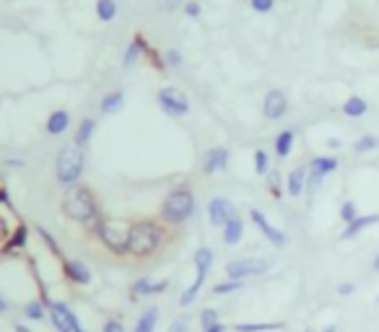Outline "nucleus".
Wrapping results in <instances>:
<instances>
[{
    "mask_svg": "<svg viewBox=\"0 0 379 332\" xmlns=\"http://www.w3.org/2000/svg\"><path fill=\"white\" fill-rule=\"evenodd\" d=\"M354 291H356L354 283H341V285H338V294H341V296H351Z\"/></svg>",
    "mask_w": 379,
    "mask_h": 332,
    "instance_id": "obj_44",
    "label": "nucleus"
},
{
    "mask_svg": "<svg viewBox=\"0 0 379 332\" xmlns=\"http://www.w3.org/2000/svg\"><path fill=\"white\" fill-rule=\"evenodd\" d=\"M221 237H224V244L237 247L239 241H242V237H244V221H242L239 215H231V218L226 221L224 228H221Z\"/></svg>",
    "mask_w": 379,
    "mask_h": 332,
    "instance_id": "obj_18",
    "label": "nucleus"
},
{
    "mask_svg": "<svg viewBox=\"0 0 379 332\" xmlns=\"http://www.w3.org/2000/svg\"><path fill=\"white\" fill-rule=\"evenodd\" d=\"M169 283L166 281H151V278H138L133 283V296H156V294H164Z\"/></svg>",
    "mask_w": 379,
    "mask_h": 332,
    "instance_id": "obj_19",
    "label": "nucleus"
},
{
    "mask_svg": "<svg viewBox=\"0 0 379 332\" xmlns=\"http://www.w3.org/2000/svg\"><path fill=\"white\" fill-rule=\"evenodd\" d=\"M156 104L159 109L164 112L166 117H185L190 112V99L185 91H179L174 86H164V88H159V94H156Z\"/></svg>",
    "mask_w": 379,
    "mask_h": 332,
    "instance_id": "obj_7",
    "label": "nucleus"
},
{
    "mask_svg": "<svg viewBox=\"0 0 379 332\" xmlns=\"http://www.w3.org/2000/svg\"><path fill=\"white\" fill-rule=\"evenodd\" d=\"M281 174L275 171V169H271V174H268V187H271V192L273 195H281Z\"/></svg>",
    "mask_w": 379,
    "mask_h": 332,
    "instance_id": "obj_38",
    "label": "nucleus"
},
{
    "mask_svg": "<svg viewBox=\"0 0 379 332\" xmlns=\"http://www.w3.org/2000/svg\"><path fill=\"white\" fill-rule=\"evenodd\" d=\"M164 247V224L159 221H135L130 224V237H128V254L130 257H154L159 249Z\"/></svg>",
    "mask_w": 379,
    "mask_h": 332,
    "instance_id": "obj_1",
    "label": "nucleus"
},
{
    "mask_svg": "<svg viewBox=\"0 0 379 332\" xmlns=\"http://www.w3.org/2000/svg\"><path fill=\"white\" fill-rule=\"evenodd\" d=\"M371 268H374V273H379V254L374 257V262H371Z\"/></svg>",
    "mask_w": 379,
    "mask_h": 332,
    "instance_id": "obj_49",
    "label": "nucleus"
},
{
    "mask_svg": "<svg viewBox=\"0 0 379 332\" xmlns=\"http://www.w3.org/2000/svg\"><path fill=\"white\" fill-rule=\"evenodd\" d=\"M325 332H335V324H330V327H325Z\"/></svg>",
    "mask_w": 379,
    "mask_h": 332,
    "instance_id": "obj_50",
    "label": "nucleus"
},
{
    "mask_svg": "<svg viewBox=\"0 0 379 332\" xmlns=\"http://www.w3.org/2000/svg\"><path fill=\"white\" fill-rule=\"evenodd\" d=\"M146 52H148V45H146V39H143L141 34L133 36V42L128 45V49H125V58H122V68H133L135 62L141 58H146Z\"/></svg>",
    "mask_w": 379,
    "mask_h": 332,
    "instance_id": "obj_20",
    "label": "nucleus"
},
{
    "mask_svg": "<svg viewBox=\"0 0 379 332\" xmlns=\"http://www.w3.org/2000/svg\"><path fill=\"white\" fill-rule=\"evenodd\" d=\"M338 166L341 161L335 158V156H314L312 161H309V179H307V192L309 195H314V192L322 187V179L330 177L332 171H338Z\"/></svg>",
    "mask_w": 379,
    "mask_h": 332,
    "instance_id": "obj_10",
    "label": "nucleus"
},
{
    "mask_svg": "<svg viewBox=\"0 0 379 332\" xmlns=\"http://www.w3.org/2000/svg\"><path fill=\"white\" fill-rule=\"evenodd\" d=\"M164 65H169V68H179V65H182V52H179L177 47L166 49V55H164Z\"/></svg>",
    "mask_w": 379,
    "mask_h": 332,
    "instance_id": "obj_37",
    "label": "nucleus"
},
{
    "mask_svg": "<svg viewBox=\"0 0 379 332\" xmlns=\"http://www.w3.org/2000/svg\"><path fill=\"white\" fill-rule=\"evenodd\" d=\"M231 215H237L231 200H226V198L218 195V198H214V200L208 202V221H211V226H216V228H224L226 221H229Z\"/></svg>",
    "mask_w": 379,
    "mask_h": 332,
    "instance_id": "obj_13",
    "label": "nucleus"
},
{
    "mask_svg": "<svg viewBox=\"0 0 379 332\" xmlns=\"http://www.w3.org/2000/svg\"><path fill=\"white\" fill-rule=\"evenodd\" d=\"M156 322H159V307H146L143 314L138 317V322H135L133 332H154Z\"/></svg>",
    "mask_w": 379,
    "mask_h": 332,
    "instance_id": "obj_23",
    "label": "nucleus"
},
{
    "mask_svg": "<svg viewBox=\"0 0 379 332\" xmlns=\"http://www.w3.org/2000/svg\"><path fill=\"white\" fill-rule=\"evenodd\" d=\"M26 234H29V228H26V224L16 226V234H13L11 239H8V244H5V249H21L26 244Z\"/></svg>",
    "mask_w": 379,
    "mask_h": 332,
    "instance_id": "obj_33",
    "label": "nucleus"
},
{
    "mask_svg": "<svg viewBox=\"0 0 379 332\" xmlns=\"http://www.w3.org/2000/svg\"><path fill=\"white\" fill-rule=\"evenodd\" d=\"M216 322H221L218 320V311H216L214 307H205L200 311V324H203V330L205 327H211V324H216Z\"/></svg>",
    "mask_w": 379,
    "mask_h": 332,
    "instance_id": "obj_35",
    "label": "nucleus"
},
{
    "mask_svg": "<svg viewBox=\"0 0 379 332\" xmlns=\"http://www.w3.org/2000/svg\"><path fill=\"white\" fill-rule=\"evenodd\" d=\"M328 145H330V148H341V141H335V138H332V141H328Z\"/></svg>",
    "mask_w": 379,
    "mask_h": 332,
    "instance_id": "obj_48",
    "label": "nucleus"
},
{
    "mask_svg": "<svg viewBox=\"0 0 379 332\" xmlns=\"http://www.w3.org/2000/svg\"><path fill=\"white\" fill-rule=\"evenodd\" d=\"M198 211V202H195V192L190 190L187 185H177L174 190L169 192L161 202V221L166 226H182L187 224L190 218Z\"/></svg>",
    "mask_w": 379,
    "mask_h": 332,
    "instance_id": "obj_2",
    "label": "nucleus"
},
{
    "mask_svg": "<svg viewBox=\"0 0 379 332\" xmlns=\"http://www.w3.org/2000/svg\"><path fill=\"white\" fill-rule=\"evenodd\" d=\"M379 224V213H367V215H358V218H354L351 224H345L343 234H341V239H354L356 234H361L364 228H369V226H377Z\"/></svg>",
    "mask_w": 379,
    "mask_h": 332,
    "instance_id": "obj_21",
    "label": "nucleus"
},
{
    "mask_svg": "<svg viewBox=\"0 0 379 332\" xmlns=\"http://www.w3.org/2000/svg\"><path fill=\"white\" fill-rule=\"evenodd\" d=\"M354 218H358V208H356L354 200H345L343 205H341V221H343V224H351Z\"/></svg>",
    "mask_w": 379,
    "mask_h": 332,
    "instance_id": "obj_34",
    "label": "nucleus"
},
{
    "mask_svg": "<svg viewBox=\"0 0 379 332\" xmlns=\"http://www.w3.org/2000/svg\"><path fill=\"white\" fill-rule=\"evenodd\" d=\"M62 273L73 285H89L91 283V270L81 260H65L62 262Z\"/></svg>",
    "mask_w": 379,
    "mask_h": 332,
    "instance_id": "obj_15",
    "label": "nucleus"
},
{
    "mask_svg": "<svg viewBox=\"0 0 379 332\" xmlns=\"http://www.w3.org/2000/svg\"><path fill=\"white\" fill-rule=\"evenodd\" d=\"M229 327H226L224 322H216V324H211V327H205L203 332H226Z\"/></svg>",
    "mask_w": 379,
    "mask_h": 332,
    "instance_id": "obj_45",
    "label": "nucleus"
},
{
    "mask_svg": "<svg viewBox=\"0 0 379 332\" xmlns=\"http://www.w3.org/2000/svg\"><path fill=\"white\" fill-rule=\"evenodd\" d=\"M24 317L29 322H42L47 320V304L45 301H39V298H34V301H29L24 307Z\"/></svg>",
    "mask_w": 379,
    "mask_h": 332,
    "instance_id": "obj_29",
    "label": "nucleus"
},
{
    "mask_svg": "<svg viewBox=\"0 0 379 332\" xmlns=\"http://www.w3.org/2000/svg\"><path fill=\"white\" fill-rule=\"evenodd\" d=\"M68 128H71V112H68V109H55V112L47 117V122H45V130H47V135H52V138L65 135Z\"/></svg>",
    "mask_w": 379,
    "mask_h": 332,
    "instance_id": "obj_17",
    "label": "nucleus"
},
{
    "mask_svg": "<svg viewBox=\"0 0 379 332\" xmlns=\"http://www.w3.org/2000/svg\"><path fill=\"white\" fill-rule=\"evenodd\" d=\"M377 304H379V296H377Z\"/></svg>",
    "mask_w": 379,
    "mask_h": 332,
    "instance_id": "obj_52",
    "label": "nucleus"
},
{
    "mask_svg": "<svg viewBox=\"0 0 379 332\" xmlns=\"http://www.w3.org/2000/svg\"><path fill=\"white\" fill-rule=\"evenodd\" d=\"M284 322H239L234 324L237 332H271V330H281Z\"/></svg>",
    "mask_w": 379,
    "mask_h": 332,
    "instance_id": "obj_27",
    "label": "nucleus"
},
{
    "mask_svg": "<svg viewBox=\"0 0 379 332\" xmlns=\"http://www.w3.org/2000/svg\"><path fill=\"white\" fill-rule=\"evenodd\" d=\"M96 132V119L94 117H86L81 119V125H78V130H76V145H81V148H86L89 143H91V138H94Z\"/></svg>",
    "mask_w": 379,
    "mask_h": 332,
    "instance_id": "obj_24",
    "label": "nucleus"
},
{
    "mask_svg": "<svg viewBox=\"0 0 379 332\" xmlns=\"http://www.w3.org/2000/svg\"><path fill=\"white\" fill-rule=\"evenodd\" d=\"M102 332H125V324L119 320H107L104 327H102Z\"/></svg>",
    "mask_w": 379,
    "mask_h": 332,
    "instance_id": "obj_41",
    "label": "nucleus"
},
{
    "mask_svg": "<svg viewBox=\"0 0 379 332\" xmlns=\"http://www.w3.org/2000/svg\"><path fill=\"white\" fill-rule=\"evenodd\" d=\"M192 265H195V281H192V285L185 288L182 296H179V307L182 309H187L190 304H195V298L200 296L203 285L208 281V273H211V268H214V249H208V247L195 249Z\"/></svg>",
    "mask_w": 379,
    "mask_h": 332,
    "instance_id": "obj_5",
    "label": "nucleus"
},
{
    "mask_svg": "<svg viewBox=\"0 0 379 332\" xmlns=\"http://www.w3.org/2000/svg\"><path fill=\"white\" fill-rule=\"evenodd\" d=\"M249 8L255 13H271L275 8V0H249Z\"/></svg>",
    "mask_w": 379,
    "mask_h": 332,
    "instance_id": "obj_36",
    "label": "nucleus"
},
{
    "mask_svg": "<svg viewBox=\"0 0 379 332\" xmlns=\"http://www.w3.org/2000/svg\"><path fill=\"white\" fill-rule=\"evenodd\" d=\"M307 179H309V169L307 166H297L291 169V174L286 177V192L291 198H301L307 192Z\"/></svg>",
    "mask_w": 379,
    "mask_h": 332,
    "instance_id": "obj_16",
    "label": "nucleus"
},
{
    "mask_svg": "<svg viewBox=\"0 0 379 332\" xmlns=\"http://www.w3.org/2000/svg\"><path fill=\"white\" fill-rule=\"evenodd\" d=\"M369 112V104H367V99H361V96H351V99H345V104H343V115L345 117H364Z\"/></svg>",
    "mask_w": 379,
    "mask_h": 332,
    "instance_id": "obj_26",
    "label": "nucleus"
},
{
    "mask_svg": "<svg viewBox=\"0 0 379 332\" xmlns=\"http://www.w3.org/2000/svg\"><path fill=\"white\" fill-rule=\"evenodd\" d=\"M96 234L104 241V247L115 254H128V237H130V226L122 221H99Z\"/></svg>",
    "mask_w": 379,
    "mask_h": 332,
    "instance_id": "obj_6",
    "label": "nucleus"
},
{
    "mask_svg": "<svg viewBox=\"0 0 379 332\" xmlns=\"http://www.w3.org/2000/svg\"><path fill=\"white\" fill-rule=\"evenodd\" d=\"M96 19L104 24H112L117 19V3L115 0H96Z\"/></svg>",
    "mask_w": 379,
    "mask_h": 332,
    "instance_id": "obj_28",
    "label": "nucleus"
},
{
    "mask_svg": "<svg viewBox=\"0 0 379 332\" xmlns=\"http://www.w3.org/2000/svg\"><path fill=\"white\" fill-rule=\"evenodd\" d=\"M166 332H190V317H185V314L177 317V320L169 324V330Z\"/></svg>",
    "mask_w": 379,
    "mask_h": 332,
    "instance_id": "obj_39",
    "label": "nucleus"
},
{
    "mask_svg": "<svg viewBox=\"0 0 379 332\" xmlns=\"http://www.w3.org/2000/svg\"><path fill=\"white\" fill-rule=\"evenodd\" d=\"M102 112L104 115H117L119 109L125 107V91H109L104 99H102Z\"/></svg>",
    "mask_w": 379,
    "mask_h": 332,
    "instance_id": "obj_25",
    "label": "nucleus"
},
{
    "mask_svg": "<svg viewBox=\"0 0 379 332\" xmlns=\"http://www.w3.org/2000/svg\"><path fill=\"white\" fill-rule=\"evenodd\" d=\"M271 270V262L262 257H239L226 265V278L229 281H247V278H257Z\"/></svg>",
    "mask_w": 379,
    "mask_h": 332,
    "instance_id": "obj_8",
    "label": "nucleus"
},
{
    "mask_svg": "<svg viewBox=\"0 0 379 332\" xmlns=\"http://www.w3.org/2000/svg\"><path fill=\"white\" fill-rule=\"evenodd\" d=\"M244 288V281H221V283H216L211 291H214L216 296H229V294H237Z\"/></svg>",
    "mask_w": 379,
    "mask_h": 332,
    "instance_id": "obj_31",
    "label": "nucleus"
},
{
    "mask_svg": "<svg viewBox=\"0 0 379 332\" xmlns=\"http://www.w3.org/2000/svg\"><path fill=\"white\" fill-rule=\"evenodd\" d=\"M62 213L68 215L76 224H94L99 218V202L91 187L86 185H76L71 190H65L62 198Z\"/></svg>",
    "mask_w": 379,
    "mask_h": 332,
    "instance_id": "obj_4",
    "label": "nucleus"
},
{
    "mask_svg": "<svg viewBox=\"0 0 379 332\" xmlns=\"http://www.w3.org/2000/svg\"><path fill=\"white\" fill-rule=\"evenodd\" d=\"M379 148V138L377 135H361L358 141L354 143V151L356 154H371Z\"/></svg>",
    "mask_w": 379,
    "mask_h": 332,
    "instance_id": "obj_30",
    "label": "nucleus"
},
{
    "mask_svg": "<svg viewBox=\"0 0 379 332\" xmlns=\"http://www.w3.org/2000/svg\"><path fill=\"white\" fill-rule=\"evenodd\" d=\"M13 332H32V330H29L26 324H21V322H19V324H13Z\"/></svg>",
    "mask_w": 379,
    "mask_h": 332,
    "instance_id": "obj_47",
    "label": "nucleus"
},
{
    "mask_svg": "<svg viewBox=\"0 0 379 332\" xmlns=\"http://www.w3.org/2000/svg\"><path fill=\"white\" fill-rule=\"evenodd\" d=\"M8 311H11V304L0 296V314H8Z\"/></svg>",
    "mask_w": 379,
    "mask_h": 332,
    "instance_id": "obj_46",
    "label": "nucleus"
},
{
    "mask_svg": "<svg viewBox=\"0 0 379 332\" xmlns=\"http://www.w3.org/2000/svg\"><path fill=\"white\" fill-rule=\"evenodd\" d=\"M39 237L45 239V241H47V247L52 249V252H55V254H58L60 249H58V244H55V239L49 237V231H47V228H42V226H39Z\"/></svg>",
    "mask_w": 379,
    "mask_h": 332,
    "instance_id": "obj_42",
    "label": "nucleus"
},
{
    "mask_svg": "<svg viewBox=\"0 0 379 332\" xmlns=\"http://www.w3.org/2000/svg\"><path fill=\"white\" fill-rule=\"evenodd\" d=\"M286 112H288V96L281 88H271L262 99V117L275 122V119L286 117Z\"/></svg>",
    "mask_w": 379,
    "mask_h": 332,
    "instance_id": "obj_11",
    "label": "nucleus"
},
{
    "mask_svg": "<svg viewBox=\"0 0 379 332\" xmlns=\"http://www.w3.org/2000/svg\"><path fill=\"white\" fill-rule=\"evenodd\" d=\"M294 141H297V132L294 130H281L275 135V143H273V148H275V156L278 158H288L291 151H294Z\"/></svg>",
    "mask_w": 379,
    "mask_h": 332,
    "instance_id": "obj_22",
    "label": "nucleus"
},
{
    "mask_svg": "<svg viewBox=\"0 0 379 332\" xmlns=\"http://www.w3.org/2000/svg\"><path fill=\"white\" fill-rule=\"evenodd\" d=\"M304 332H314V330H304Z\"/></svg>",
    "mask_w": 379,
    "mask_h": 332,
    "instance_id": "obj_51",
    "label": "nucleus"
},
{
    "mask_svg": "<svg viewBox=\"0 0 379 332\" xmlns=\"http://www.w3.org/2000/svg\"><path fill=\"white\" fill-rule=\"evenodd\" d=\"M45 304H47V317L52 322V327L58 332H78L83 330L81 327V320H78V314L73 311L65 301H49L45 298Z\"/></svg>",
    "mask_w": 379,
    "mask_h": 332,
    "instance_id": "obj_9",
    "label": "nucleus"
},
{
    "mask_svg": "<svg viewBox=\"0 0 379 332\" xmlns=\"http://www.w3.org/2000/svg\"><path fill=\"white\" fill-rule=\"evenodd\" d=\"M229 166V148L224 145H214L203 156V174H218Z\"/></svg>",
    "mask_w": 379,
    "mask_h": 332,
    "instance_id": "obj_14",
    "label": "nucleus"
},
{
    "mask_svg": "<svg viewBox=\"0 0 379 332\" xmlns=\"http://www.w3.org/2000/svg\"><path fill=\"white\" fill-rule=\"evenodd\" d=\"M249 218H252V224L257 226V231H260L262 237L271 241L273 247H278V249L286 247V241H288V239H286V234L281 231V228H275V226H273L271 221L265 218V213H262V211L252 208V211H249Z\"/></svg>",
    "mask_w": 379,
    "mask_h": 332,
    "instance_id": "obj_12",
    "label": "nucleus"
},
{
    "mask_svg": "<svg viewBox=\"0 0 379 332\" xmlns=\"http://www.w3.org/2000/svg\"><path fill=\"white\" fill-rule=\"evenodd\" d=\"M83 169H86V154H83L81 145L68 143L62 145L55 156V179L62 190H71L76 187L83 177Z\"/></svg>",
    "mask_w": 379,
    "mask_h": 332,
    "instance_id": "obj_3",
    "label": "nucleus"
},
{
    "mask_svg": "<svg viewBox=\"0 0 379 332\" xmlns=\"http://www.w3.org/2000/svg\"><path fill=\"white\" fill-rule=\"evenodd\" d=\"M255 171H257V177H268L271 174V156L262 148L255 151Z\"/></svg>",
    "mask_w": 379,
    "mask_h": 332,
    "instance_id": "obj_32",
    "label": "nucleus"
},
{
    "mask_svg": "<svg viewBox=\"0 0 379 332\" xmlns=\"http://www.w3.org/2000/svg\"><path fill=\"white\" fill-rule=\"evenodd\" d=\"M177 5H179V0H159V3H156L159 11H174Z\"/></svg>",
    "mask_w": 379,
    "mask_h": 332,
    "instance_id": "obj_43",
    "label": "nucleus"
},
{
    "mask_svg": "<svg viewBox=\"0 0 379 332\" xmlns=\"http://www.w3.org/2000/svg\"><path fill=\"white\" fill-rule=\"evenodd\" d=\"M200 3H198V0H187V3H185V13H187L190 19H200Z\"/></svg>",
    "mask_w": 379,
    "mask_h": 332,
    "instance_id": "obj_40",
    "label": "nucleus"
}]
</instances>
